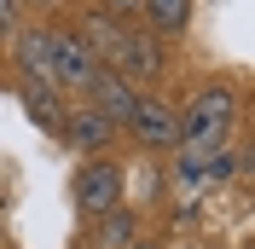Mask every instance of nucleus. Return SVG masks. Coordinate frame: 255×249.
<instances>
[{
    "label": "nucleus",
    "mask_w": 255,
    "mask_h": 249,
    "mask_svg": "<svg viewBox=\"0 0 255 249\" xmlns=\"http://www.w3.org/2000/svg\"><path fill=\"white\" fill-rule=\"evenodd\" d=\"M232 122H238V99L226 93V87H197L191 93V105L180 110V156H209L221 151L226 133H232Z\"/></svg>",
    "instance_id": "1"
},
{
    "label": "nucleus",
    "mask_w": 255,
    "mask_h": 249,
    "mask_svg": "<svg viewBox=\"0 0 255 249\" xmlns=\"http://www.w3.org/2000/svg\"><path fill=\"white\" fill-rule=\"evenodd\" d=\"M105 70H116L122 81H157L162 70H168V58H162V41L151 29H116V41H111V52H105Z\"/></svg>",
    "instance_id": "2"
},
{
    "label": "nucleus",
    "mask_w": 255,
    "mask_h": 249,
    "mask_svg": "<svg viewBox=\"0 0 255 249\" xmlns=\"http://www.w3.org/2000/svg\"><path fill=\"white\" fill-rule=\"evenodd\" d=\"M122 191H128V174L116 168V162H105V156H93V162L76 168L70 197H76V209L87 220H99V215H111V209H122Z\"/></svg>",
    "instance_id": "3"
},
{
    "label": "nucleus",
    "mask_w": 255,
    "mask_h": 249,
    "mask_svg": "<svg viewBox=\"0 0 255 249\" xmlns=\"http://www.w3.org/2000/svg\"><path fill=\"white\" fill-rule=\"evenodd\" d=\"M93 70H99V58L81 41V29H52V87L58 93H87Z\"/></svg>",
    "instance_id": "4"
},
{
    "label": "nucleus",
    "mask_w": 255,
    "mask_h": 249,
    "mask_svg": "<svg viewBox=\"0 0 255 249\" xmlns=\"http://www.w3.org/2000/svg\"><path fill=\"white\" fill-rule=\"evenodd\" d=\"M128 127H133V139H139L145 151H174V145H180V110L168 105V99L139 93V105H133Z\"/></svg>",
    "instance_id": "5"
},
{
    "label": "nucleus",
    "mask_w": 255,
    "mask_h": 249,
    "mask_svg": "<svg viewBox=\"0 0 255 249\" xmlns=\"http://www.w3.org/2000/svg\"><path fill=\"white\" fill-rule=\"evenodd\" d=\"M87 105H93L99 116L116 127V122H128V116H133V105H139V87H133V81H122L116 70H105V64H99V70H93V81H87Z\"/></svg>",
    "instance_id": "6"
},
{
    "label": "nucleus",
    "mask_w": 255,
    "mask_h": 249,
    "mask_svg": "<svg viewBox=\"0 0 255 249\" xmlns=\"http://www.w3.org/2000/svg\"><path fill=\"white\" fill-rule=\"evenodd\" d=\"M12 58L23 70V81L52 87V29H12Z\"/></svg>",
    "instance_id": "7"
},
{
    "label": "nucleus",
    "mask_w": 255,
    "mask_h": 249,
    "mask_svg": "<svg viewBox=\"0 0 255 249\" xmlns=\"http://www.w3.org/2000/svg\"><path fill=\"white\" fill-rule=\"evenodd\" d=\"M58 133H64L70 145H76V151H105L116 127L105 122V116H99L93 105H70V116H64V127H58Z\"/></svg>",
    "instance_id": "8"
},
{
    "label": "nucleus",
    "mask_w": 255,
    "mask_h": 249,
    "mask_svg": "<svg viewBox=\"0 0 255 249\" xmlns=\"http://www.w3.org/2000/svg\"><path fill=\"white\" fill-rule=\"evenodd\" d=\"M17 99H23V110H29V122H35V127H47V133H58V127H64V105H58V87L23 81V87H17Z\"/></svg>",
    "instance_id": "9"
},
{
    "label": "nucleus",
    "mask_w": 255,
    "mask_h": 249,
    "mask_svg": "<svg viewBox=\"0 0 255 249\" xmlns=\"http://www.w3.org/2000/svg\"><path fill=\"white\" fill-rule=\"evenodd\" d=\"M139 17H145V29L157 35H180L191 23V0H139Z\"/></svg>",
    "instance_id": "10"
},
{
    "label": "nucleus",
    "mask_w": 255,
    "mask_h": 249,
    "mask_svg": "<svg viewBox=\"0 0 255 249\" xmlns=\"http://www.w3.org/2000/svg\"><path fill=\"white\" fill-rule=\"evenodd\" d=\"M133 232H139L133 215H128V209H111V215L93 220V249H128V244H133Z\"/></svg>",
    "instance_id": "11"
},
{
    "label": "nucleus",
    "mask_w": 255,
    "mask_h": 249,
    "mask_svg": "<svg viewBox=\"0 0 255 249\" xmlns=\"http://www.w3.org/2000/svg\"><path fill=\"white\" fill-rule=\"evenodd\" d=\"M93 12L111 23H128V17H139V0H93Z\"/></svg>",
    "instance_id": "12"
},
{
    "label": "nucleus",
    "mask_w": 255,
    "mask_h": 249,
    "mask_svg": "<svg viewBox=\"0 0 255 249\" xmlns=\"http://www.w3.org/2000/svg\"><path fill=\"white\" fill-rule=\"evenodd\" d=\"M17 29V0H0V35Z\"/></svg>",
    "instance_id": "13"
},
{
    "label": "nucleus",
    "mask_w": 255,
    "mask_h": 249,
    "mask_svg": "<svg viewBox=\"0 0 255 249\" xmlns=\"http://www.w3.org/2000/svg\"><path fill=\"white\" fill-rule=\"evenodd\" d=\"M128 249H145V244H128Z\"/></svg>",
    "instance_id": "14"
},
{
    "label": "nucleus",
    "mask_w": 255,
    "mask_h": 249,
    "mask_svg": "<svg viewBox=\"0 0 255 249\" xmlns=\"http://www.w3.org/2000/svg\"><path fill=\"white\" fill-rule=\"evenodd\" d=\"M47 6H58V0H47Z\"/></svg>",
    "instance_id": "15"
}]
</instances>
